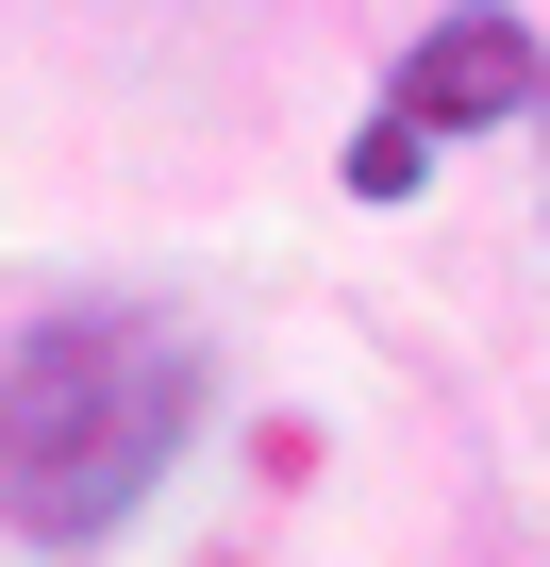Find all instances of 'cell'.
<instances>
[{
    "label": "cell",
    "mask_w": 550,
    "mask_h": 567,
    "mask_svg": "<svg viewBox=\"0 0 550 567\" xmlns=\"http://www.w3.org/2000/svg\"><path fill=\"white\" fill-rule=\"evenodd\" d=\"M184 417H200V351L167 318L18 334V534L34 550H101L134 517V484L184 451Z\"/></svg>",
    "instance_id": "1"
},
{
    "label": "cell",
    "mask_w": 550,
    "mask_h": 567,
    "mask_svg": "<svg viewBox=\"0 0 550 567\" xmlns=\"http://www.w3.org/2000/svg\"><path fill=\"white\" fill-rule=\"evenodd\" d=\"M517 101H533V34H517V18H467V34H434V51H417V68H401V101H384V117H367V151H351V184H367V200H384V184H401V167H417V134H434V151H450V134H467V117H517Z\"/></svg>",
    "instance_id": "2"
}]
</instances>
